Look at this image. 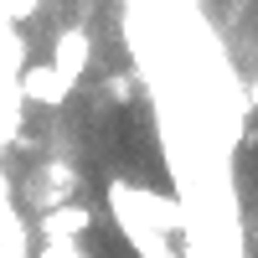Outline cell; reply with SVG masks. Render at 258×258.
<instances>
[{"instance_id":"cell-1","label":"cell","mask_w":258,"mask_h":258,"mask_svg":"<svg viewBox=\"0 0 258 258\" xmlns=\"http://www.w3.org/2000/svg\"><path fill=\"white\" fill-rule=\"evenodd\" d=\"M16 88H21V103H36V109H62L73 98V83L62 78L52 62H26L16 73Z\"/></svg>"},{"instance_id":"cell-5","label":"cell","mask_w":258,"mask_h":258,"mask_svg":"<svg viewBox=\"0 0 258 258\" xmlns=\"http://www.w3.org/2000/svg\"><path fill=\"white\" fill-rule=\"evenodd\" d=\"M26 68V47H21V31H16V21L0 11V73H21Z\"/></svg>"},{"instance_id":"cell-6","label":"cell","mask_w":258,"mask_h":258,"mask_svg":"<svg viewBox=\"0 0 258 258\" xmlns=\"http://www.w3.org/2000/svg\"><path fill=\"white\" fill-rule=\"evenodd\" d=\"M109 98H119V103L129 98V78H109Z\"/></svg>"},{"instance_id":"cell-7","label":"cell","mask_w":258,"mask_h":258,"mask_svg":"<svg viewBox=\"0 0 258 258\" xmlns=\"http://www.w3.org/2000/svg\"><path fill=\"white\" fill-rule=\"evenodd\" d=\"M248 103L258 109V78H248Z\"/></svg>"},{"instance_id":"cell-4","label":"cell","mask_w":258,"mask_h":258,"mask_svg":"<svg viewBox=\"0 0 258 258\" xmlns=\"http://www.w3.org/2000/svg\"><path fill=\"white\" fill-rule=\"evenodd\" d=\"M21 88H16V78L11 73H0V145H16L21 140Z\"/></svg>"},{"instance_id":"cell-2","label":"cell","mask_w":258,"mask_h":258,"mask_svg":"<svg viewBox=\"0 0 258 258\" xmlns=\"http://www.w3.org/2000/svg\"><path fill=\"white\" fill-rule=\"evenodd\" d=\"M88 62H93V36H88V26H62L57 41H52V68L78 88V78L88 73Z\"/></svg>"},{"instance_id":"cell-3","label":"cell","mask_w":258,"mask_h":258,"mask_svg":"<svg viewBox=\"0 0 258 258\" xmlns=\"http://www.w3.org/2000/svg\"><path fill=\"white\" fill-rule=\"evenodd\" d=\"M88 227H93V207L62 202V207H47V217H41V238H47V243H62V238H83Z\"/></svg>"}]
</instances>
